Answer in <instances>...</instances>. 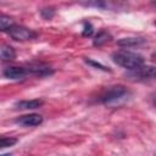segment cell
<instances>
[{"label":"cell","instance_id":"obj_1","mask_svg":"<svg viewBox=\"0 0 156 156\" xmlns=\"http://www.w3.org/2000/svg\"><path fill=\"white\" fill-rule=\"evenodd\" d=\"M112 60L118 66L126 69H134L144 65V57L140 54L129 51V50H118L112 54Z\"/></svg>","mask_w":156,"mask_h":156},{"label":"cell","instance_id":"obj_2","mask_svg":"<svg viewBox=\"0 0 156 156\" xmlns=\"http://www.w3.org/2000/svg\"><path fill=\"white\" fill-rule=\"evenodd\" d=\"M129 96V91L123 85H113L108 87L101 95L100 102L104 105H119L126 101Z\"/></svg>","mask_w":156,"mask_h":156},{"label":"cell","instance_id":"obj_3","mask_svg":"<svg viewBox=\"0 0 156 156\" xmlns=\"http://www.w3.org/2000/svg\"><path fill=\"white\" fill-rule=\"evenodd\" d=\"M128 80L132 82H145L147 79H152L155 77V68L152 66H144L141 65L138 68L129 69V72L126 74Z\"/></svg>","mask_w":156,"mask_h":156},{"label":"cell","instance_id":"obj_4","mask_svg":"<svg viewBox=\"0 0 156 156\" xmlns=\"http://www.w3.org/2000/svg\"><path fill=\"white\" fill-rule=\"evenodd\" d=\"M6 33L13 40H17V41H27V40H32L37 38V33L34 30L27 27H23V26L15 24V23L6 30Z\"/></svg>","mask_w":156,"mask_h":156},{"label":"cell","instance_id":"obj_5","mask_svg":"<svg viewBox=\"0 0 156 156\" xmlns=\"http://www.w3.org/2000/svg\"><path fill=\"white\" fill-rule=\"evenodd\" d=\"M88 5L96 6L104 10L124 11L127 9V0H89Z\"/></svg>","mask_w":156,"mask_h":156},{"label":"cell","instance_id":"obj_6","mask_svg":"<svg viewBox=\"0 0 156 156\" xmlns=\"http://www.w3.org/2000/svg\"><path fill=\"white\" fill-rule=\"evenodd\" d=\"M4 77L7 79H12V80H18V79H23L26 78L28 74L27 67H20V66H10L6 67L2 72Z\"/></svg>","mask_w":156,"mask_h":156},{"label":"cell","instance_id":"obj_7","mask_svg":"<svg viewBox=\"0 0 156 156\" xmlns=\"http://www.w3.org/2000/svg\"><path fill=\"white\" fill-rule=\"evenodd\" d=\"M43 122V117L38 113H29V115H24L20 118L16 119V123L24 126V127H35L41 124Z\"/></svg>","mask_w":156,"mask_h":156},{"label":"cell","instance_id":"obj_8","mask_svg":"<svg viewBox=\"0 0 156 156\" xmlns=\"http://www.w3.org/2000/svg\"><path fill=\"white\" fill-rule=\"evenodd\" d=\"M44 101L39 100V99H34V100H21L17 101L15 104V107L17 110H34V108H39L40 106H43Z\"/></svg>","mask_w":156,"mask_h":156},{"label":"cell","instance_id":"obj_9","mask_svg":"<svg viewBox=\"0 0 156 156\" xmlns=\"http://www.w3.org/2000/svg\"><path fill=\"white\" fill-rule=\"evenodd\" d=\"M16 57V51L12 46L5 44L0 46V60L1 61H12Z\"/></svg>","mask_w":156,"mask_h":156},{"label":"cell","instance_id":"obj_10","mask_svg":"<svg viewBox=\"0 0 156 156\" xmlns=\"http://www.w3.org/2000/svg\"><path fill=\"white\" fill-rule=\"evenodd\" d=\"M110 40H111V34H110L108 32H106V30H100V32L95 35V38H94V40H93V44L99 48V46L105 45V44L108 43Z\"/></svg>","mask_w":156,"mask_h":156},{"label":"cell","instance_id":"obj_11","mask_svg":"<svg viewBox=\"0 0 156 156\" xmlns=\"http://www.w3.org/2000/svg\"><path fill=\"white\" fill-rule=\"evenodd\" d=\"M145 40L143 38H122L117 41V44L119 46H124V48H132V46H136L143 44Z\"/></svg>","mask_w":156,"mask_h":156},{"label":"cell","instance_id":"obj_12","mask_svg":"<svg viewBox=\"0 0 156 156\" xmlns=\"http://www.w3.org/2000/svg\"><path fill=\"white\" fill-rule=\"evenodd\" d=\"M13 24V20L6 15H0V32H6Z\"/></svg>","mask_w":156,"mask_h":156},{"label":"cell","instance_id":"obj_13","mask_svg":"<svg viewBox=\"0 0 156 156\" xmlns=\"http://www.w3.org/2000/svg\"><path fill=\"white\" fill-rule=\"evenodd\" d=\"M16 143H17V139L16 138H12V136H1L0 138V150L6 149V147H10V146H13Z\"/></svg>","mask_w":156,"mask_h":156},{"label":"cell","instance_id":"obj_14","mask_svg":"<svg viewBox=\"0 0 156 156\" xmlns=\"http://www.w3.org/2000/svg\"><path fill=\"white\" fill-rule=\"evenodd\" d=\"M40 15L44 20H51L55 15V10L52 7H45V9L40 10Z\"/></svg>","mask_w":156,"mask_h":156},{"label":"cell","instance_id":"obj_15","mask_svg":"<svg viewBox=\"0 0 156 156\" xmlns=\"http://www.w3.org/2000/svg\"><path fill=\"white\" fill-rule=\"evenodd\" d=\"M93 32H94V28H93L91 23H89V22H84V28H83L82 34H83L84 37H90V35L93 34Z\"/></svg>","mask_w":156,"mask_h":156},{"label":"cell","instance_id":"obj_16","mask_svg":"<svg viewBox=\"0 0 156 156\" xmlns=\"http://www.w3.org/2000/svg\"><path fill=\"white\" fill-rule=\"evenodd\" d=\"M85 62L89 63V65H91V66H94V67H100V69H102V71H110L107 67H105V66H102V65H100V63H96V62H94V61H91V60H85Z\"/></svg>","mask_w":156,"mask_h":156},{"label":"cell","instance_id":"obj_17","mask_svg":"<svg viewBox=\"0 0 156 156\" xmlns=\"http://www.w3.org/2000/svg\"><path fill=\"white\" fill-rule=\"evenodd\" d=\"M0 1H1V0H0Z\"/></svg>","mask_w":156,"mask_h":156}]
</instances>
